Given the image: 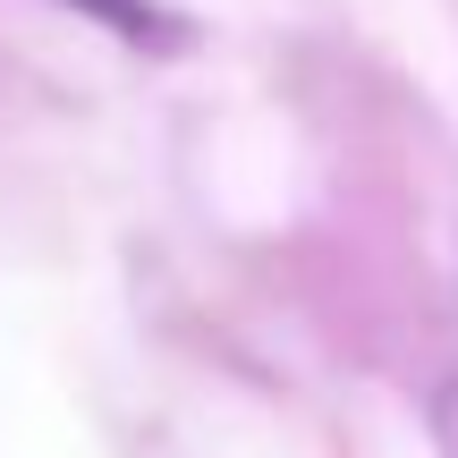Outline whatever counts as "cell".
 <instances>
[{"label":"cell","instance_id":"obj_1","mask_svg":"<svg viewBox=\"0 0 458 458\" xmlns=\"http://www.w3.org/2000/svg\"><path fill=\"white\" fill-rule=\"evenodd\" d=\"M60 9L94 17V26H111L119 43H179V17L153 9V0H60Z\"/></svg>","mask_w":458,"mask_h":458}]
</instances>
